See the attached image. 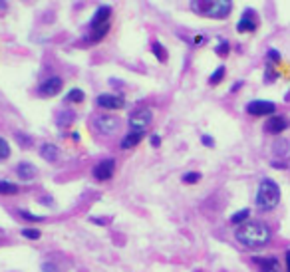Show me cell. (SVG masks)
<instances>
[{"instance_id": "8992f818", "label": "cell", "mask_w": 290, "mask_h": 272, "mask_svg": "<svg viewBox=\"0 0 290 272\" xmlns=\"http://www.w3.org/2000/svg\"><path fill=\"white\" fill-rule=\"evenodd\" d=\"M62 90H64V80L60 76H50L38 84L36 93L40 97H56L58 93H62Z\"/></svg>"}, {"instance_id": "277c9868", "label": "cell", "mask_w": 290, "mask_h": 272, "mask_svg": "<svg viewBox=\"0 0 290 272\" xmlns=\"http://www.w3.org/2000/svg\"><path fill=\"white\" fill-rule=\"evenodd\" d=\"M280 203V187L276 185V181L272 179H261L259 189H257V197H255V205L259 211L268 213L272 209H276V205Z\"/></svg>"}, {"instance_id": "484cf974", "label": "cell", "mask_w": 290, "mask_h": 272, "mask_svg": "<svg viewBox=\"0 0 290 272\" xmlns=\"http://www.w3.org/2000/svg\"><path fill=\"white\" fill-rule=\"evenodd\" d=\"M225 74H227V68H225V66H219V68L209 76V84H211V86H219V84L223 82Z\"/></svg>"}, {"instance_id": "5bb4252c", "label": "cell", "mask_w": 290, "mask_h": 272, "mask_svg": "<svg viewBox=\"0 0 290 272\" xmlns=\"http://www.w3.org/2000/svg\"><path fill=\"white\" fill-rule=\"evenodd\" d=\"M143 137H145V129H129L125 135L121 137L120 149L127 151V149H133V147H137V145L143 141Z\"/></svg>"}, {"instance_id": "6da1fadb", "label": "cell", "mask_w": 290, "mask_h": 272, "mask_svg": "<svg viewBox=\"0 0 290 272\" xmlns=\"http://www.w3.org/2000/svg\"><path fill=\"white\" fill-rule=\"evenodd\" d=\"M112 16H114V8L110 4H101L97 6L96 12L92 14L90 22H88V30L82 36V44L94 46L99 44L101 40H105V36L112 30Z\"/></svg>"}, {"instance_id": "9a60e30c", "label": "cell", "mask_w": 290, "mask_h": 272, "mask_svg": "<svg viewBox=\"0 0 290 272\" xmlns=\"http://www.w3.org/2000/svg\"><path fill=\"white\" fill-rule=\"evenodd\" d=\"M252 262L259 266L261 272H280V264L274 256H255Z\"/></svg>"}, {"instance_id": "d6986e66", "label": "cell", "mask_w": 290, "mask_h": 272, "mask_svg": "<svg viewBox=\"0 0 290 272\" xmlns=\"http://www.w3.org/2000/svg\"><path fill=\"white\" fill-rule=\"evenodd\" d=\"M20 193V187L16 183L6 181V179H0V195L2 197H14Z\"/></svg>"}, {"instance_id": "30bf717a", "label": "cell", "mask_w": 290, "mask_h": 272, "mask_svg": "<svg viewBox=\"0 0 290 272\" xmlns=\"http://www.w3.org/2000/svg\"><path fill=\"white\" fill-rule=\"evenodd\" d=\"M246 114L252 117H266V115L276 114V104L268 101V99H252L246 104Z\"/></svg>"}, {"instance_id": "cb8c5ba5", "label": "cell", "mask_w": 290, "mask_h": 272, "mask_svg": "<svg viewBox=\"0 0 290 272\" xmlns=\"http://www.w3.org/2000/svg\"><path fill=\"white\" fill-rule=\"evenodd\" d=\"M14 139L18 141V145L22 147V149H30L32 147V137L28 135V133H24V131H14Z\"/></svg>"}, {"instance_id": "8fae6325", "label": "cell", "mask_w": 290, "mask_h": 272, "mask_svg": "<svg viewBox=\"0 0 290 272\" xmlns=\"http://www.w3.org/2000/svg\"><path fill=\"white\" fill-rule=\"evenodd\" d=\"M257 28H259V14H257V10H255V8H244L241 18H239V22H237V32L250 34V32H255Z\"/></svg>"}, {"instance_id": "836d02e7", "label": "cell", "mask_w": 290, "mask_h": 272, "mask_svg": "<svg viewBox=\"0 0 290 272\" xmlns=\"http://www.w3.org/2000/svg\"><path fill=\"white\" fill-rule=\"evenodd\" d=\"M42 272H60V268L54 262H44L42 264Z\"/></svg>"}, {"instance_id": "ab89813d", "label": "cell", "mask_w": 290, "mask_h": 272, "mask_svg": "<svg viewBox=\"0 0 290 272\" xmlns=\"http://www.w3.org/2000/svg\"><path fill=\"white\" fill-rule=\"evenodd\" d=\"M286 99H290V93H288V95H286Z\"/></svg>"}, {"instance_id": "4316f807", "label": "cell", "mask_w": 290, "mask_h": 272, "mask_svg": "<svg viewBox=\"0 0 290 272\" xmlns=\"http://www.w3.org/2000/svg\"><path fill=\"white\" fill-rule=\"evenodd\" d=\"M18 215H20V219H24L28 223H40V221H44V217L34 215V213H30V211H26V209H18Z\"/></svg>"}, {"instance_id": "f35d334b", "label": "cell", "mask_w": 290, "mask_h": 272, "mask_svg": "<svg viewBox=\"0 0 290 272\" xmlns=\"http://www.w3.org/2000/svg\"><path fill=\"white\" fill-rule=\"evenodd\" d=\"M241 86H242V82H237V84H235V86H233V90H231V91H237V90H241Z\"/></svg>"}, {"instance_id": "9c48e42d", "label": "cell", "mask_w": 290, "mask_h": 272, "mask_svg": "<svg viewBox=\"0 0 290 272\" xmlns=\"http://www.w3.org/2000/svg\"><path fill=\"white\" fill-rule=\"evenodd\" d=\"M96 106L99 110H105V112H118L125 108V97L120 93H99L96 97Z\"/></svg>"}, {"instance_id": "4fadbf2b", "label": "cell", "mask_w": 290, "mask_h": 272, "mask_svg": "<svg viewBox=\"0 0 290 272\" xmlns=\"http://www.w3.org/2000/svg\"><path fill=\"white\" fill-rule=\"evenodd\" d=\"M14 173H16V177H18L20 181L30 183L38 177V167H36L34 163H30V161H20V163L16 165Z\"/></svg>"}, {"instance_id": "2e32d148", "label": "cell", "mask_w": 290, "mask_h": 272, "mask_svg": "<svg viewBox=\"0 0 290 272\" xmlns=\"http://www.w3.org/2000/svg\"><path fill=\"white\" fill-rule=\"evenodd\" d=\"M38 151H40V157L48 163H56L60 159V147L56 143H42Z\"/></svg>"}, {"instance_id": "3957f363", "label": "cell", "mask_w": 290, "mask_h": 272, "mask_svg": "<svg viewBox=\"0 0 290 272\" xmlns=\"http://www.w3.org/2000/svg\"><path fill=\"white\" fill-rule=\"evenodd\" d=\"M195 14L211 20H225L233 12V0H191Z\"/></svg>"}, {"instance_id": "d590c367", "label": "cell", "mask_w": 290, "mask_h": 272, "mask_svg": "<svg viewBox=\"0 0 290 272\" xmlns=\"http://www.w3.org/2000/svg\"><path fill=\"white\" fill-rule=\"evenodd\" d=\"M8 10V2L6 0H0V12H6Z\"/></svg>"}, {"instance_id": "ffe728a7", "label": "cell", "mask_w": 290, "mask_h": 272, "mask_svg": "<svg viewBox=\"0 0 290 272\" xmlns=\"http://www.w3.org/2000/svg\"><path fill=\"white\" fill-rule=\"evenodd\" d=\"M84 99H86V91L80 90V88H72V90L64 95V101H66V104H82Z\"/></svg>"}, {"instance_id": "d4e9b609", "label": "cell", "mask_w": 290, "mask_h": 272, "mask_svg": "<svg viewBox=\"0 0 290 272\" xmlns=\"http://www.w3.org/2000/svg\"><path fill=\"white\" fill-rule=\"evenodd\" d=\"M201 179H203V175L199 171H187V173L181 175V181L185 183V185H197Z\"/></svg>"}, {"instance_id": "7402d4cb", "label": "cell", "mask_w": 290, "mask_h": 272, "mask_svg": "<svg viewBox=\"0 0 290 272\" xmlns=\"http://www.w3.org/2000/svg\"><path fill=\"white\" fill-rule=\"evenodd\" d=\"M272 149H274V153H276L278 157H284L290 149L288 139H276V141H274V145H272Z\"/></svg>"}, {"instance_id": "1f68e13d", "label": "cell", "mask_w": 290, "mask_h": 272, "mask_svg": "<svg viewBox=\"0 0 290 272\" xmlns=\"http://www.w3.org/2000/svg\"><path fill=\"white\" fill-rule=\"evenodd\" d=\"M90 221H92L94 225H101V227L110 225V219H103V217H90Z\"/></svg>"}, {"instance_id": "7a4b0ae2", "label": "cell", "mask_w": 290, "mask_h": 272, "mask_svg": "<svg viewBox=\"0 0 290 272\" xmlns=\"http://www.w3.org/2000/svg\"><path fill=\"white\" fill-rule=\"evenodd\" d=\"M235 239L248 249H259V247L268 245L270 228L261 221H244L242 225L235 228Z\"/></svg>"}, {"instance_id": "ba28073f", "label": "cell", "mask_w": 290, "mask_h": 272, "mask_svg": "<svg viewBox=\"0 0 290 272\" xmlns=\"http://www.w3.org/2000/svg\"><path fill=\"white\" fill-rule=\"evenodd\" d=\"M151 121H153V112L149 108H137L127 117L129 129H147L151 125Z\"/></svg>"}, {"instance_id": "4dcf8cb0", "label": "cell", "mask_w": 290, "mask_h": 272, "mask_svg": "<svg viewBox=\"0 0 290 272\" xmlns=\"http://www.w3.org/2000/svg\"><path fill=\"white\" fill-rule=\"evenodd\" d=\"M276 78H278V74L274 72L272 64H268V66H266V70H265V84H272Z\"/></svg>"}, {"instance_id": "52a82bcc", "label": "cell", "mask_w": 290, "mask_h": 272, "mask_svg": "<svg viewBox=\"0 0 290 272\" xmlns=\"http://www.w3.org/2000/svg\"><path fill=\"white\" fill-rule=\"evenodd\" d=\"M114 173H116V159H114V157L99 159L96 165H94V169H92L94 179H96V181H99V183L110 181V179L114 177Z\"/></svg>"}, {"instance_id": "74e56055", "label": "cell", "mask_w": 290, "mask_h": 272, "mask_svg": "<svg viewBox=\"0 0 290 272\" xmlns=\"http://www.w3.org/2000/svg\"><path fill=\"white\" fill-rule=\"evenodd\" d=\"M286 270L290 272V250H286Z\"/></svg>"}, {"instance_id": "603a6c76", "label": "cell", "mask_w": 290, "mask_h": 272, "mask_svg": "<svg viewBox=\"0 0 290 272\" xmlns=\"http://www.w3.org/2000/svg\"><path fill=\"white\" fill-rule=\"evenodd\" d=\"M248 217H250V209H241V211H237V213L231 217V225L239 227L244 221H248Z\"/></svg>"}, {"instance_id": "d6a6232c", "label": "cell", "mask_w": 290, "mask_h": 272, "mask_svg": "<svg viewBox=\"0 0 290 272\" xmlns=\"http://www.w3.org/2000/svg\"><path fill=\"white\" fill-rule=\"evenodd\" d=\"M201 143H203L205 147H215V139L211 135H201Z\"/></svg>"}, {"instance_id": "e0dca14e", "label": "cell", "mask_w": 290, "mask_h": 272, "mask_svg": "<svg viewBox=\"0 0 290 272\" xmlns=\"http://www.w3.org/2000/svg\"><path fill=\"white\" fill-rule=\"evenodd\" d=\"M74 121H76V112H74V110H62V112L58 114V117H56V123H58L60 129L72 127Z\"/></svg>"}, {"instance_id": "f546056e", "label": "cell", "mask_w": 290, "mask_h": 272, "mask_svg": "<svg viewBox=\"0 0 290 272\" xmlns=\"http://www.w3.org/2000/svg\"><path fill=\"white\" fill-rule=\"evenodd\" d=\"M215 52H217L219 56H223V58H225V56L231 52V44H229L227 40H221V42L215 46Z\"/></svg>"}, {"instance_id": "f1b7e54d", "label": "cell", "mask_w": 290, "mask_h": 272, "mask_svg": "<svg viewBox=\"0 0 290 272\" xmlns=\"http://www.w3.org/2000/svg\"><path fill=\"white\" fill-rule=\"evenodd\" d=\"M266 60H268V64H278V62L282 60V56H280V52H278V50L270 48V50L266 52Z\"/></svg>"}, {"instance_id": "83f0119b", "label": "cell", "mask_w": 290, "mask_h": 272, "mask_svg": "<svg viewBox=\"0 0 290 272\" xmlns=\"http://www.w3.org/2000/svg\"><path fill=\"white\" fill-rule=\"evenodd\" d=\"M22 236L28 241H40L42 239V232L38 228H22Z\"/></svg>"}, {"instance_id": "44dd1931", "label": "cell", "mask_w": 290, "mask_h": 272, "mask_svg": "<svg viewBox=\"0 0 290 272\" xmlns=\"http://www.w3.org/2000/svg\"><path fill=\"white\" fill-rule=\"evenodd\" d=\"M10 155H12V147H10L8 139L0 135V163L8 161V159H10Z\"/></svg>"}, {"instance_id": "5b68a950", "label": "cell", "mask_w": 290, "mask_h": 272, "mask_svg": "<svg viewBox=\"0 0 290 272\" xmlns=\"http://www.w3.org/2000/svg\"><path fill=\"white\" fill-rule=\"evenodd\" d=\"M92 125H94V129H96L99 135H114V133H118L121 127V119L118 115L110 114V112H105V114H99L94 117V121H92Z\"/></svg>"}, {"instance_id": "ac0fdd59", "label": "cell", "mask_w": 290, "mask_h": 272, "mask_svg": "<svg viewBox=\"0 0 290 272\" xmlns=\"http://www.w3.org/2000/svg\"><path fill=\"white\" fill-rule=\"evenodd\" d=\"M151 52H153V56L157 58V62L167 64V60H169V52H167V48L161 44L159 40H155V42L151 44Z\"/></svg>"}, {"instance_id": "e575fe53", "label": "cell", "mask_w": 290, "mask_h": 272, "mask_svg": "<svg viewBox=\"0 0 290 272\" xmlns=\"http://www.w3.org/2000/svg\"><path fill=\"white\" fill-rule=\"evenodd\" d=\"M149 145H151V147H159V145H161V137L157 135V133H153V135L149 137Z\"/></svg>"}, {"instance_id": "8d00e7d4", "label": "cell", "mask_w": 290, "mask_h": 272, "mask_svg": "<svg viewBox=\"0 0 290 272\" xmlns=\"http://www.w3.org/2000/svg\"><path fill=\"white\" fill-rule=\"evenodd\" d=\"M193 42H195V44H203V42H205V36H203V34H199Z\"/></svg>"}, {"instance_id": "7c38bea8", "label": "cell", "mask_w": 290, "mask_h": 272, "mask_svg": "<svg viewBox=\"0 0 290 272\" xmlns=\"http://www.w3.org/2000/svg\"><path fill=\"white\" fill-rule=\"evenodd\" d=\"M290 127V119L284 115H270L265 123V131L270 135H280L282 131H286Z\"/></svg>"}]
</instances>
